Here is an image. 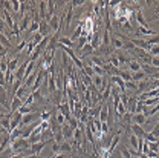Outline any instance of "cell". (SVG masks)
Masks as SVG:
<instances>
[{"instance_id": "obj_22", "label": "cell", "mask_w": 159, "mask_h": 158, "mask_svg": "<svg viewBox=\"0 0 159 158\" xmlns=\"http://www.w3.org/2000/svg\"><path fill=\"white\" fill-rule=\"evenodd\" d=\"M55 115H57V117H55V120H57V123H58L60 126H63V124L66 123V117H64V115H63V114L60 112V109H58V108L55 109Z\"/></svg>"}, {"instance_id": "obj_16", "label": "cell", "mask_w": 159, "mask_h": 158, "mask_svg": "<svg viewBox=\"0 0 159 158\" xmlns=\"http://www.w3.org/2000/svg\"><path fill=\"white\" fill-rule=\"evenodd\" d=\"M31 14H32V12H31ZM31 14H26V16H23L21 25H20V32H21V31H25V29H28V26H29V22H32Z\"/></svg>"}, {"instance_id": "obj_11", "label": "cell", "mask_w": 159, "mask_h": 158, "mask_svg": "<svg viewBox=\"0 0 159 158\" xmlns=\"http://www.w3.org/2000/svg\"><path fill=\"white\" fill-rule=\"evenodd\" d=\"M127 68H129V71L132 72V74H135V72H139L141 69H142V65L139 63L138 60L132 59L130 61H129V65H127Z\"/></svg>"}, {"instance_id": "obj_4", "label": "cell", "mask_w": 159, "mask_h": 158, "mask_svg": "<svg viewBox=\"0 0 159 158\" xmlns=\"http://www.w3.org/2000/svg\"><path fill=\"white\" fill-rule=\"evenodd\" d=\"M89 43L92 45L93 51H97L99 46L102 45V37H101V32H99V31H95V32H93V36H92V40H90Z\"/></svg>"}, {"instance_id": "obj_18", "label": "cell", "mask_w": 159, "mask_h": 158, "mask_svg": "<svg viewBox=\"0 0 159 158\" xmlns=\"http://www.w3.org/2000/svg\"><path fill=\"white\" fill-rule=\"evenodd\" d=\"M142 103H144V106H145L147 109H150V108L156 106V104L159 103V95H158V97H153V98H147V100H144Z\"/></svg>"}, {"instance_id": "obj_27", "label": "cell", "mask_w": 159, "mask_h": 158, "mask_svg": "<svg viewBox=\"0 0 159 158\" xmlns=\"http://www.w3.org/2000/svg\"><path fill=\"white\" fill-rule=\"evenodd\" d=\"M119 154H121V157H122V158H132V155H130V151H127V147H122V149L119 151Z\"/></svg>"}, {"instance_id": "obj_8", "label": "cell", "mask_w": 159, "mask_h": 158, "mask_svg": "<svg viewBox=\"0 0 159 158\" xmlns=\"http://www.w3.org/2000/svg\"><path fill=\"white\" fill-rule=\"evenodd\" d=\"M130 131L141 140H144V137H145V131H144V127L139 126V124H130Z\"/></svg>"}, {"instance_id": "obj_28", "label": "cell", "mask_w": 159, "mask_h": 158, "mask_svg": "<svg viewBox=\"0 0 159 158\" xmlns=\"http://www.w3.org/2000/svg\"><path fill=\"white\" fill-rule=\"evenodd\" d=\"M52 152H54V155L61 154V152H60V144L58 143H54V144H52Z\"/></svg>"}, {"instance_id": "obj_23", "label": "cell", "mask_w": 159, "mask_h": 158, "mask_svg": "<svg viewBox=\"0 0 159 158\" xmlns=\"http://www.w3.org/2000/svg\"><path fill=\"white\" fill-rule=\"evenodd\" d=\"M28 43H29V39H25V40H23V41H21V43L19 45V46H16V48H14V52H20V51H23V49H25V48L28 46Z\"/></svg>"}, {"instance_id": "obj_15", "label": "cell", "mask_w": 159, "mask_h": 158, "mask_svg": "<svg viewBox=\"0 0 159 158\" xmlns=\"http://www.w3.org/2000/svg\"><path fill=\"white\" fill-rule=\"evenodd\" d=\"M48 23H49V28H51L52 31L58 32V29H60V17H58V16H54V17L49 20Z\"/></svg>"}, {"instance_id": "obj_5", "label": "cell", "mask_w": 159, "mask_h": 158, "mask_svg": "<svg viewBox=\"0 0 159 158\" xmlns=\"http://www.w3.org/2000/svg\"><path fill=\"white\" fill-rule=\"evenodd\" d=\"M74 131H75V129H72L69 123H64V124L61 126V132H63L66 141H70V140H72V137H74Z\"/></svg>"}, {"instance_id": "obj_32", "label": "cell", "mask_w": 159, "mask_h": 158, "mask_svg": "<svg viewBox=\"0 0 159 158\" xmlns=\"http://www.w3.org/2000/svg\"><path fill=\"white\" fill-rule=\"evenodd\" d=\"M139 158H148V157H147L145 154H141V155H139Z\"/></svg>"}, {"instance_id": "obj_12", "label": "cell", "mask_w": 159, "mask_h": 158, "mask_svg": "<svg viewBox=\"0 0 159 158\" xmlns=\"http://www.w3.org/2000/svg\"><path fill=\"white\" fill-rule=\"evenodd\" d=\"M110 80H112V81L118 86V89H119V92H121V94H124V92H125V81L121 79V77H118V75H113Z\"/></svg>"}, {"instance_id": "obj_31", "label": "cell", "mask_w": 159, "mask_h": 158, "mask_svg": "<svg viewBox=\"0 0 159 158\" xmlns=\"http://www.w3.org/2000/svg\"><path fill=\"white\" fill-rule=\"evenodd\" d=\"M51 158H67V155L66 154H57V155H52Z\"/></svg>"}, {"instance_id": "obj_24", "label": "cell", "mask_w": 159, "mask_h": 158, "mask_svg": "<svg viewBox=\"0 0 159 158\" xmlns=\"http://www.w3.org/2000/svg\"><path fill=\"white\" fill-rule=\"evenodd\" d=\"M51 118H52V114L48 112V111H43V112L40 114V120H41V121H51Z\"/></svg>"}, {"instance_id": "obj_3", "label": "cell", "mask_w": 159, "mask_h": 158, "mask_svg": "<svg viewBox=\"0 0 159 158\" xmlns=\"http://www.w3.org/2000/svg\"><path fill=\"white\" fill-rule=\"evenodd\" d=\"M136 103H138V97L136 95H130L129 98H127V103H125V109H127V112L129 114H135V111H136Z\"/></svg>"}, {"instance_id": "obj_21", "label": "cell", "mask_w": 159, "mask_h": 158, "mask_svg": "<svg viewBox=\"0 0 159 158\" xmlns=\"http://www.w3.org/2000/svg\"><path fill=\"white\" fill-rule=\"evenodd\" d=\"M118 77H121L124 81H132V72L130 71H118Z\"/></svg>"}, {"instance_id": "obj_26", "label": "cell", "mask_w": 159, "mask_h": 158, "mask_svg": "<svg viewBox=\"0 0 159 158\" xmlns=\"http://www.w3.org/2000/svg\"><path fill=\"white\" fill-rule=\"evenodd\" d=\"M127 89H132V91H136L138 92V84L133 83V81H125V91Z\"/></svg>"}, {"instance_id": "obj_20", "label": "cell", "mask_w": 159, "mask_h": 158, "mask_svg": "<svg viewBox=\"0 0 159 158\" xmlns=\"http://www.w3.org/2000/svg\"><path fill=\"white\" fill-rule=\"evenodd\" d=\"M17 65H19V59H17V57L11 59V60H9V65H8V71L16 72V71H17Z\"/></svg>"}, {"instance_id": "obj_34", "label": "cell", "mask_w": 159, "mask_h": 158, "mask_svg": "<svg viewBox=\"0 0 159 158\" xmlns=\"http://www.w3.org/2000/svg\"><path fill=\"white\" fill-rule=\"evenodd\" d=\"M116 158H122V157H121V154H118V155H116Z\"/></svg>"}, {"instance_id": "obj_9", "label": "cell", "mask_w": 159, "mask_h": 158, "mask_svg": "<svg viewBox=\"0 0 159 158\" xmlns=\"http://www.w3.org/2000/svg\"><path fill=\"white\" fill-rule=\"evenodd\" d=\"M145 123H147V115H144V114H133L132 115V124L144 126Z\"/></svg>"}, {"instance_id": "obj_25", "label": "cell", "mask_w": 159, "mask_h": 158, "mask_svg": "<svg viewBox=\"0 0 159 158\" xmlns=\"http://www.w3.org/2000/svg\"><path fill=\"white\" fill-rule=\"evenodd\" d=\"M158 112H159V103L156 104V106H153V108H150V109H148V112H147V118H148V117H153V115H156Z\"/></svg>"}, {"instance_id": "obj_14", "label": "cell", "mask_w": 159, "mask_h": 158, "mask_svg": "<svg viewBox=\"0 0 159 158\" xmlns=\"http://www.w3.org/2000/svg\"><path fill=\"white\" fill-rule=\"evenodd\" d=\"M60 152L61 154H72L74 152V149H72V146H70V141H63L61 144H60Z\"/></svg>"}, {"instance_id": "obj_29", "label": "cell", "mask_w": 159, "mask_h": 158, "mask_svg": "<svg viewBox=\"0 0 159 158\" xmlns=\"http://www.w3.org/2000/svg\"><path fill=\"white\" fill-rule=\"evenodd\" d=\"M152 66L159 68V57H152Z\"/></svg>"}, {"instance_id": "obj_13", "label": "cell", "mask_w": 159, "mask_h": 158, "mask_svg": "<svg viewBox=\"0 0 159 158\" xmlns=\"http://www.w3.org/2000/svg\"><path fill=\"white\" fill-rule=\"evenodd\" d=\"M148 79V75L141 69L139 72H135V74H132V81L133 83H139V81H144V80H147Z\"/></svg>"}, {"instance_id": "obj_19", "label": "cell", "mask_w": 159, "mask_h": 158, "mask_svg": "<svg viewBox=\"0 0 159 158\" xmlns=\"http://www.w3.org/2000/svg\"><path fill=\"white\" fill-rule=\"evenodd\" d=\"M39 9H40L41 20H46V16H48V12H46V2H39Z\"/></svg>"}, {"instance_id": "obj_6", "label": "cell", "mask_w": 159, "mask_h": 158, "mask_svg": "<svg viewBox=\"0 0 159 158\" xmlns=\"http://www.w3.org/2000/svg\"><path fill=\"white\" fill-rule=\"evenodd\" d=\"M55 8H57V3L55 2H52V0H49V2H46V12H48V16H46V22H49V20L52 19L55 14Z\"/></svg>"}, {"instance_id": "obj_1", "label": "cell", "mask_w": 159, "mask_h": 158, "mask_svg": "<svg viewBox=\"0 0 159 158\" xmlns=\"http://www.w3.org/2000/svg\"><path fill=\"white\" fill-rule=\"evenodd\" d=\"M9 147L14 151V154H16V155H21L26 149H29V147H31V144H29V141H28V140L19 138V140H16V141H12V143L9 144Z\"/></svg>"}, {"instance_id": "obj_2", "label": "cell", "mask_w": 159, "mask_h": 158, "mask_svg": "<svg viewBox=\"0 0 159 158\" xmlns=\"http://www.w3.org/2000/svg\"><path fill=\"white\" fill-rule=\"evenodd\" d=\"M54 140H43V141H39V143H34V144H31V155H39L40 152L43 151V147L46 146V144H49V143H52Z\"/></svg>"}, {"instance_id": "obj_17", "label": "cell", "mask_w": 159, "mask_h": 158, "mask_svg": "<svg viewBox=\"0 0 159 158\" xmlns=\"http://www.w3.org/2000/svg\"><path fill=\"white\" fill-rule=\"evenodd\" d=\"M58 45H63V46L70 48V49H72V48H75V43L69 39V37H60V39H58Z\"/></svg>"}, {"instance_id": "obj_30", "label": "cell", "mask_w": 159, "mask_h": 158, "mask_svg": "<svg viewBox=\"0 0 159 158\" xmlns=\"http://www.w3.org/2000/svg\"><path fill=\"white\" fill-rule=\"evenodd\" d=\"M3 20H5V19L0 16V32H3V31H5V28H6V25L3 23Z\"/></svg>"}, {"instance_id": "obj_10", "label": "cell", "mask_w": 159, "mask_h": 158, "mask_svg": "<svg viewBox=\"0 0 159 158\" xmlns=\"http://www.w3.org/2000/svg\"><path fill=\"white\" fill-rule=\"evenodd\" d=\"M135 20H136V23H138L141 28H148V26H147V22H145V19H144V14H142V11H141V8H136Z\"/></svg>"}, {"instance_id": "obj_33", "label": "cell", "mask_w": 159, "mask_h": 158, "mask_svg": "<svg viewBox=\"0 0 159 158\" xmlns=\"http://www.w3.org/2000/svg\"><path fill=\"white\" fill-rule=\"evenodd\" d=\"M3 117H5V114H0V120L3 118Z\"/></svg>"}, {"instance_id": "obj_7", "label": "cell", "mask_w": 159, "mask_h": 158, "mask_svg": "<svg viewBox=\"0 0 159 158\" xmlns=\"http://www.w3.org/2000/svg\"><path fill=\"white\" fill-rule=\"evenodd\" d=\"M51 32H52V29L49 28V23L46 20H40L39 34H41L43 37H48V36H51Z\"/></svg>"}]
</instances>
